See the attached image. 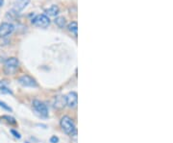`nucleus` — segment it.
I'll return each mask as SVG.
<instances>
[{
	"instance_id": "nucleus-1",
	"label": "nucleus",
	"mask_w": 173,
	"mask_h": 143,
	"mask_svg": "<svg viewBox=\"0 0 173 143\" xmlns=\"http://www.w3.org/2000/svg\"><path fill=\"white\" fill-rule=\"evenodd\" d=\"M60 125L62 130L66 133L68 135H73L76 134L77 131H76V126L73 119L71 117L67 116V115H64L61 118L60 120Z\"/></svg>"
},
{
	"instance_id": "nucleus-2",
	"label": "nucleus",
	"mask_w": 173,
	"mask_h": 143,
	"mask_svg": "<svg viewBox=\"0 0 173 143\" xmlns=\"http://www.w3.org/2000/svg\"><path fill=\"white\" fill-rule=\"evenodd\" d=\"M19 67V61L16 57H11L4 62L3 71L6 75H13Z\"/></svg>"
},
{
	"instance_id": "nucleus-3",
	"label": "nucleus",
	"mask_w": 173,
	"mask_h": 143,
	"mask_svg": "<svg viewBox=\"0 0 173 143\" xmlns=\"http://www.w3.org/2000/svg\"><path fill=\"white\" fill-rule=\"evenodd\" d=\"M32 107L35 111V112L38 114L39 116H40L41 118H47L49 116V113H48V109L46 105L40 101V100L35 99L33 103H32Z\"/></svg>"
},
{
	"instance_id": "nucleus-4",
	"label": "nucleus",
	"mask_w": 173,
	"mask_h": 143,
	"mask_svg": "<svg viewBox=\"0 0 173 143\" xmlns=\"http://www.w3.org/2000/svg\"><path fill=\"white\" fill-rule=\"evenodd\" d=\"M31 22L33 25L44 29V28H47L50 25L51 20H50V18L47 16H45L44 13H40V15H37L31 20Z\"/></svg>"
},
{
	"instance_id": "nucleus-5",
	"label": "nucleus",
	"mask_w": 173,
	"mask_h": 143,
	"mask_svg": "<svg viewBox=\"0 0 173 143\" xmlns=\"http://www.w3.org/2000/svg\"><path fill=\"white\" fill-rule=\"evenodd\" d=\"M18 83L24 88H38L39 85L35 78L30 75H22L18 78Z\"/></svg>"
},
{
	"instance_id": "nucleus-6",
	"label": "nucleus",
	"mask_w": 173,
	"mask_h": 143,
	"mask_svg": "<svg viewBox=\"0 0 173 143\" xmlns=\"http://www.w3.org/2000/svg\"><path fill=\"white\" fill-rule=\"evenodd\" d=\"M14 31L13 24L10 22H2L0 24V38H6Z\"/></svg>"
},
{
	"instance_id": "nucleus-7",
	"label": "nucleus",
	"mask_w": 173,
	"mask_h": 143,
	"mask_svg": "<svg viewBox=\"0 0 173 143\" xmlns=\"http://www.w3.org/2000/svg\"><path fill=\"white\" fill-rule=\"evenodd\" d=\"M67 106L70 109H75L78 105V94L76 91H70L66 95Z\"/></svg>"
},
{
	"instance_id": "nucleus-8",
	"label": "nucleus",
	"mask_w": 173,
	"mask_h": 143,
	"mask_svg": "<svg viewBox=\"0 0 173 143\" xmlns=\"http://www.w3.org/2000/svg\"><path fill=\"white\" fill-rule=\"evenodd\" d=\"M30 3V0H14L13 2V11L16 13H20L22 12L26 7Z\"/></svg>"
},
{
	"instance_id": "nucleus-9",
	"label": "nucleus",
	"mask_w": 173,
	"mask_h": 143,
	"mask_svg": "<svg viewBox=\"0 0 173 143\" xmlns=\"http://www.w3.org/2000/svg\"><path fill=\"white\" fill-rule=\"evenodd\" d=\"M67 106V100L66 96L63 95H58L54 99V108L56 109H63Z\"/></svg>"
},
{
	"instance_id": "nucleus-10",
	"label": "nucleus",
	"mask_w": 173,
	"mask_h": 143,
	"mask_svg": "<svg viewBox=\"0 0 173 143\" xmlns=\"http://www.w3.org/2000/svg\"><path fill=\"white\" fill-rule=\"evenodd\" d=\"M59 13H60V8L57 5H52V6H50L49 8L44 10V15L47 16L48 17H56Z\"/></svg>"
},
{
	"instance_id": "nucleus-11",
	"label": "nucleus",
	"mask_w": 173,
	"mask_h": 143,
	"mask_svg": "<svg viewBox=\"0 0 173 143\" xmlns=\"http://www.w3.org/2000/svg\"><path fill=\"white\" fill-rule=\"evenodd\" d=\"M0 94L13 95V91L7 85V81H0Z\"/></svg>"
},
{
	"instance_id": "nucleus-12",
	"label": "nucleus",
	"mask_w": 173,
	"mask_h": 143,
	"mask_svg": "<svg viewBox=\"0 0 173 143\" xmlns=\"http://www.w3.org/2000/svg\"><path fill=\"white\" fill-rule=\"evenodd\" d=\"M54 22H55V24L58 27L61 28V29H63V28H64L67 26V19H66V17H55Z\"/></svg>"
},
{
	"instance_id": "nucleus-13",
	"label": "nucleus",
	"mask_w": 173,
	"mask_h": 143,
	"mask_svg": "<svg viewBox=\"0 0 173 143\" xmlns=\"http://www.w3.org/2000/svg\"><path fill=\"white\" fill-rule=\"evenodd\" d=\"M67 29L69 32L73 33L75 37H77V32H78V23L76 21H71V22L67 25Z\"/></svg>"
},
{
	"instance_id": "nucleus-14",
	"label": "nucleus",
	"mask_w": 173,
	"mask_h": 143,
	"mask_svg": "<svg viewBox=\"0 0 173 143\" xmlns=\"http://www.w3.org/2000/svg\"><path fill=\"white\" fill-rule=\"evenodd\" d=\"M0 120L5 121V122L9 125H17V120L14 119V117L10 116V115H2L0 117Z\"/></svg>"
},
{
	"instance_id": "nucleus-15",
	"label": "nucleus",
	"mask_w": 173,
	"mask_h": 143,
	"mask_svg": "<svg viewBox=\"0 0 173 143\" xmlns=\"http://www.w3.org/2000/svg\"><path fill=\"white\" fill-rule=\"evenodd\" d=\"M11 134L13 135L14 137L16 138H17V139H20L21 138V135H20V134L17 132V131H16V130H13V129H12L11 130Z\"/></svg>"
},
{
	"instance_id": "nucleus-16",
	"label": "nucleus",
	"mask_w": 173,
	"mask_h": 143,
	"mask_svg": "<svg viewBox=\"0 0 173 143\" xmlns=\"http://www.w3.org/2000/svg\"><path fill=\"white\" fill-rule=\"evenodd\" d=\"M0 107H1L2 109H4V110H6V111H12V109L10 108V107L8 106V105H6L4 102H2V101H0Z\"/></svg>"
},
{
	"instance_id": "nucleus-17",
	"label": "nucleus",
	"mask_w": 173,
	"mask_h": 143,
	"mask_svg": "<svg viewBox=\"0 0 173 143\" xmlns=\"http://www.w3.org/2000/svg\"><path fill=\"white\" fill-rule=\"evenodd\" d=\"M50 142L51 143H58L59 142V137H56V135H53V137H50Z\"/></svg>"
},
{
	"instance_id": "nucleus-18",
	"label": "nucleus",
	"mask_w": 173,
	"mask_h": 143,
	"mask_svg": "<svg viewBox=\"0 0 173 143\" xmlns=\"http://www.w3.org/2000/svg\"><path fill=\"white\" fill-rule=\"evenodd\" d=\"M4 5V0H0V7H2Z\"/></svg>"
},
{
	"instance_id": "nucleus-19",
	"label": "nucleus",
	"mask_w": 173,
	"mask_h": 143,
	"mask_svg": "<svg viewBox=\"0 0 173 143\" xmlns=\"http://www.w3.org/2000/svg\"><path fill=\"white\" fill-rule=\"evenodd\" d=\"M25 143H30V142H28V141H26V142H25Z\"/></svg>"
}]
</instances>
